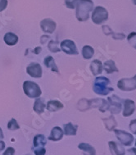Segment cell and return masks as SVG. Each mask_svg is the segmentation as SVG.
Listing matches in <instances>:
<instances>
[{
  "mask_svg": "<svg viewBox=\"0 0 136 155\" xmlns=\"http://www.w3.org/2000/svg\"><path fill=\"white\" fill-rule=\"evenodd\" d=\"M94 2L92 0H79L76 5V18L79 21H85L89 17V12L93 11Z\"/></svg>",
  "mask_w": 136,
  "mask_h": 155,
  "instance_id": "1",
  "label": "cell"
},
{
  "mask_svg": "<svg viewBox=\"0 0 136 155\" xmlns=\"http://www.w3.org/2000/svg\"><path fill=\"white\" fill-rule=\"evenodd\" d=\"M110 84V81L108 78L104 76H99L97 77L94 83L93 90L97 94L99 95H107L110 92H112L114 90L113 88L108 87V85Z\"/></svg>",
  "mask_w": 136,
  "mask_h": 155,
  "instance_id": "2",
  "label": "cell"
},
{
  "mask_svg": "<svg viewBox=\"0 0 136 155\" xmlns=\"http://www.w3.org/2000/svg\"><path fill=\"white\" fill-rule=\"evenodd\" d=\"M23 90L24 92L26 95L28 96L29 98H38L41 95V90L39 85H37L34 82L30 81H26L24 82L23 84Z\"/></svg>",
  "mask_w": 136,
  "mask_h": 155,
  "instance_id": "3",
  "label": "cell"
},
{
  "mask_svg": "<svg viewBox=\"0 0 136 155\" xmlns=\"http://www.w3.org/2000/svg\"><path fill=\"white\" fill-rule=\"evenodd\" d=\"M108 12L103 7L98 6L94 9L93 13H92V21L95 24H98V25L102 24L108 20Z\"/></svg>",
  "mask_w": 136,
  "mask_h": 155,
  "instance_id": "4",
  "label": "cell"
},
{
  "mask_svg": "<svg viewBox=\"0 0 136 155\" xmlns=\"http://www.w3.org/2000/svg\"><path fill=\"white\" fill-rule=\"evenodd\" d=\"M117 86L123 91H132L136 90V75L132 78H123L117 83Z\"/></svg>",
  "mask_w": 136,
  "mask_h": 155,
  "instance_id": "5",
  "label": "cell"
},
{
  "mask_svg": "<svg viewBox=\"0 0 136 155\" xmlns=\"http://www.w3.org/2000/svg\"><path fill=\"white\" fill-rule=\"evenodd\" d=\"M116 137L119 141L125 146H131L133 144L134 137L131 133H128L122 130H114Z\"/></svg>",
  "mask_w": 136,
  "mask_h": 155,
  "instance_id": "6",
  "label": "cell"
},
{
  "mask_svg": "<svg viewBox=\"0 0 136 155\" xmlns=\"http://www.w3.org/2000/svg\"><path fill=\"white\" fill-rule=\"evenodd\" d=\"M108 100V110L112 114H117L121 111V100L116 95L109 97Z\"/></svg>",
  "mask_w": 136,
  "mask_h": 155,
  "instance_id": "7",
  "label": "cell"
},
{
  "mask_svg": "<svg viewBox=\"0 0 136 155\" xmlns=\"http://www.w3.org/2000/svg\"><path fill=\"white\" fill-rule=\"evenodd\" d=\"M61 48L62 50L66 53V54H70V55H77L79 54L77 48L75 43L72 40H63V42L61 43Z\"/></svg>",
  "mask_w": 136,
  "mask_h": 155,
  "instance_id": "8",
  "label": "cell"
},
{
  "mask_svg": "<svg viewBox=\"0 0 136 155\" xmlns=\"http://www.w3.org/2000/svg\"><path fill=\"white\" fill-rule=\"evenodd\" d=\"M27 73L34 78H40L42 76V68L39 63L32 62L26 68Z\"/></svg>",
  "mask_w": 136,
  "mask_h": 155,
  "instance_id": "9",
  "label": "cell"
},
{
  "mask_svg": "<svg viewBox=\"0 0 136 155\" xmlns=\"http://www.w3.org/2000/svg\"><path fill=\"white\" fill-rule=\"evenodd\" d=\"M40 26L44 32L52 34V33H53V31L56 29V23L50 18H46L40 22Z\"/></svg>",
  "mask_w": 136,
  "mask_h": 155,
  "instance_id": "10",
  "label": "cell"
},
{
  "mask_svg": "<svg viewBox=\"0 0 136 155\" xmlns=\"http://www.w3.org/2000/svg\"><path fill=\"white\" fill-rule=\"evenodd\" d=\"M136 109L135 104L131 99H125L124 101V111L123 116L124 117H130L134 113Z\"/></svg>",
  "mask_w": 136,
  "mask_h": 155,
  "instance_id": "11",
  "label": "cell"
},
{
  "mask_svg": "<svg viewBox=\"0 0 136 155\" xmlns=\"http://www.w3.org/2000/svg\"><path fill=\"white\" fill-rule=\"evenodd\" d=\"M109 148H110V151L112 155H125V149L120 144H118L116 142L114 141H110L109 143Z\"/></svg>",
  "mask_w": 136,
  "mask_h": 155,
  "instance_id": "12",
  "label": "cell"
},
{
  "mask_svg": "<svg viewBox=\"0 0 136 155\" xmlns=\"http://www.w3.org/2000/svg\"><path fill=\"white\" fill-rule=\"evenodd\" d=\"M63 136V130L59 127H53L51 130V134L48 136V140L52 141H58L62 140Z\"/></svg>",
  "mask_w": 136,
  "mask_h": 155,
  "instance_id": "13",
  "label": "cell"
},
{
  "mask_svg": "<svg viewBox=\"0 0 136 155\" xmlns=\"http://www.w3.org/2000/svg\"><path fill=\"white\" fill-rule=\"evenodd\" d=\"M78 148L79 150L83 151L84 155H95L96 151L94 147L91 146L90 144H86V143H81L78 145Z\"/></svg>",
  "mask_w": 136,
  "mask_h": 155,
  "instance_id": "14",
  "label": "cell"
},
{
  "mask_svg": "<svg viewBox=\"0 0 136 155\" xmlns=\"http://www.w3.org/2000/svg\"><path fill=\"white\" fill-rule=\"evenodd\" d=\"M102 64L99 60H94L91 63V71L94 76H98L102 73Z\"/></svg>",
  "mask_w": 136,
  "mask_h": 155,
  "instance_id": "15",
  "label": "cell"
},
{
  "mask_svg": "<svg viewBox=\"0 0 136 155\" xmlns=\"http://www.w3.org/2000/svg\"><path fill=\"white\" fill-rule=\"evenodd\" d=\"M3 40H4V42L8 45L13 46V45H15L18 42V37L14 33L8 32V33L5 34V35L3 37Z\"/></svg>",
  "mask_w": 136,
  "mask_h": 155,
  "instance_id": "16",
  "label": "cell"
},
{
  "mask_svg": "<svg viewBox=\"0 0 136 155\" xmlns=\"http://www.w3.org/2000/svg\"><path fill=\"white\" fill-rule=\"evenodd\" d=\"M46 107L50 112H56L62 109L63 107V104L57 100H50L48 102Z\"/></svg>",
  "mask_w": 136,
  "mask_h": 155,
  "instance_id": "17",
  "label": "cell"
},
{
  "mask_svg": "<svg viewBox=\"0 0 136 155\" xmlns=\"http://www.w3.org/2000/svg\"><path fill=\"white\" fill-rule=\"evenodd\" d=\"M102 68H104V70L106 71V72L108 74L113 73V72H117L119 71V70L117 69V68L116 67V64L115 62L112 60H108L107 62H105Z\"/></svg>",
  "mask_w": 136,
  "mask_h": 155,
  "instance_id": "18",
  "label": "cell"
},
{
  "mask_svg": "<svg viewBox=\"0 0 136 155\" xmlns=\"http://www.w3.org/2000/svg\"><path fill=\"white\" fill-rule=\"evenodd\" d=\"M47 143L46 138L44 135H38L34 136V140H33V145L34 148H38V147H44V145Z\"/></svg>",
  "mask_w": 136,
  "mask_h": 155,
  "instance_id": "19",
  "label": "cell"
},
{
  "mask_svg": "<svg viewBox=\"0 0 136 155\" xmlns=\"http://www.w3.org/2000/svg\"><path fill=\"white\" fill-rule=\"evenodd\" d=\"M78 127L73 126L71 122H69L64 126V133L66 135H76Z\"/></svg>",
  "mask_w": 136,
  "mask_h": 155,
  "instance_id": "20",
  "label": "cell"
},
{
  "mask_svg": "<svg viewBox=\"0 0 136 155\" xmlns=\"http://www.w3.org/2000/svg\"><path fill=\"white\" fill-rule=\"evenodd\" d=\"M46 107V105L44 104V103L42 99H37L35 100L34 104V107H33V109L35 113H43L44 111V108Z\"/></svg>",
  "mask_w": 136,
  "mask_h": 155,
  "instance_id": "21",
  "label": "cell"
},
{
  "mask_svg": "<svg viewBox=\"0 0 136 155\" xmlns=\"http://www.w3.org/2000/svg\"><path fill=\"white\" fill-rule=\"evenodd\" d=\"M94 50L89 45H85L82 48V55L85 59H90L94 56Z\"/></svg>",
  "mask_w": 136,
  "mask_h": 155,
  "instance_id": "22",
  "label": "cell"
},
{
  "mask_svg": "<svg viewBox=\"0 0 136 155\" xmlns=\"http://www.w3.org/2000/svg\"><path fill=\"white\" fill-rule=\"evenodd\" d=\"M44 65L47 67V68H51V70L53 71H56V72H58V68L55 64V62H54L53 58L51 56L46 57L44 58Z\"/></svg>",
  "mask_w": 136,
  "mask_h": 155,
  "instance_id": "23",
  "label": "cell"
},
{
  "mask_svg": "<svg viewBox=\"0 0 136 155\" xmlns=\"http://www.w3.org/2000/svg\"><path fill=\"white\" fill-rule=\"evenodd\" d=\"M104 123L106 126V128L108 130H114V128L117 126L116 120L114 118L113 116H110L108 118L104 119Z\"/></svg>",
  "mask_w": 136,
  "mask_h": 155,
  "instance_id": "24",
  "label": "cell"
},
{
  "mask_svg": "<svg viewBox=\"0 0 136 155\" xmlns=\"http://www.w3.org/2000/svg\"><path fill=\"white\" fill-rule=\"evenodd\" d=\"M129 44L136 49V32H131L127 37Z\"/></svg>",
  "mask_w": 136,
  "mask_h": 155,
  "instance_id": "25",
  "label": "cell"
},
{
  "mask_svg": "<svg viewBox=\"0 0 136 155\" xmlns=\"http://www.w3.org/2000/svg\"><path fill=\"white\" fill-rule=\"evenodd\" d=\"M8 128L9 130H18L20 127H19V125L17 122V121L15 120L14 118H12L10 120L8 123Z\"/></svg>",
  "mask_w": 136,
  "mask_h": 155,
  "instance_id": "26",
  "label": "cell"
},
{
  "mask_svg": "<svg viewBox=\"0 0 136 155\" xmlns=\"http://www.w3.org/2000/svg\"><path fill=\"white\" fill-rule=\"evenodd\" d=\"M79 0H65V4L68 8L74 9L77 5Z\"/></svg>",
  "mask_w": 136,
  "mask_h": 155,
  "instance_id": "27",
  "label": "cell"
},
{
  "mask_svg": "<svg viewBox=\"0 0 136 155\" xmlns=\"http://www.w3.org/2000/svg\"><path fill=\"white\" fill-rule=\"evenodd\" d=\"M57 43L55 41H50V43L48 44V48L50 49L51 52L53 53H57V52H60V48H57Z\"/></svg>",
  "mask_w": 136,
  "mask_h": 155,
  "instance_id": "28",
  "label": "cell"
},
{
  "mask_svg": "<svg viewBox=\"0 0 136 155\" xmlns=\"http://www.w3.org/2000/svg\"><path fill=\"white\" fill-rule=\"evenodd\" d=\"M34 154L35 155H45L46 150L44 147H38V148H34Z\"/></svg>",
  "mask_w": 136,
  "mask_h": 155,
  "instance_id": "29",
  "label": "cell"
},
{
  "mask_svg": "<svg viewBox=\"0 0 136 155\" xmlns=\"http://www.w3.org/2000/svg\"><path fill=\"white\" fill-rule=\"evenodd\" d=\"M130 130L133 134L136 135V119H134L130 123Z\"/></svg>",
  "mask_w": 136,
  "mask_h": 155,
  "instance_id": "30",
  "label": "cell"
},
{
  "mask_svg": "<svg viewBox=\"0 0 136 155\" xmlns=\"http://www.w3.org/2000/svg\"><path fill=\"white\" fill-rule=\"evenodd\" d=\"M8 0H0V12L3 11L8 6Z\"/></svg>",
  "mask_w": 136,
  "mask_h": 155,
  "instance_id": "31",
  "label": "cell"
},
{
  "mask_svg": "<svg viewBox=\"0 0 136 155\" xmlns=\"http://www.w3.org/2000/svg\"><path fill=\"white\" fill-rule=\"evenodd\" d=\"M15 153V150L13 148H11V147H9L8 148L7 150H5V152L3 153V155H14Z\"/></svg>",
  "mask_w": 136,
  "mask_h": 155,
  "instance_id": "32",
  "label": "cell"
},
{
  "mask_svg": "<svg viewBox=\"0 0 136 155\" xmlns=\"http://www.w3.org/2000/svg\"><path fill=\"white\" fill-rule=\"evenodd\" d=\"M128 152L130 153L131 155H136V148H132L128 150Z\"/></svg>",
  "mask_w": 136,
  "mask_h": 155,
  "instance_id": "33",
  "label": "cell"
},
{
  "mask_svg": "<svg viewBox=\"0 0 136 155\" xmlns=\"http://www.w3.org/2000/svg\"><path fill=\"white\" fill-rule=\"evenodd\" d=\"M4 148H5V143L3 140H0V151L4 150Z\"/></svg>",
  "mask_w": 136,
  "mask_h": 155,
  "instance_id": "34",
  "label": "cell"
},
{
  "mask_svg": "<svg viewBox=\"0 0 136 155\" xmlns=\"http://www.w3.org/2000/svg\"><path fill=\"white\" fill-rule=\"evenodd\" d=\"M3 138H4V135H3V130H2V129L0 128V140H3Z\"/></svg>",
  "mask_w": 136,
  "mask_h": 155,
  "instance_id": "35",
  "label": "cell"
},
{
  "mask_svg": "<svg viewBox=\"0 0 136 155\" xmlns=\"http://www.w3.org/2000/svg\"><path fill=\"white\" fill-rule=\"evenodd\" d=\"M41 51V48H40V47H37V48H36V51H35V54H39V51Z\"/></svg>",
  "mask_w": 136,
  "mask_h": 155,
  "instance_id": "36",
  "label": "cell"
},
{
  "mask_svg": "<svg viewBox=\"0 0 136 155\" xmlns=\"http://www.w3.org/2000/svg\"><path fill=\"white\" fill-rule=\"evenodd\" d=\"M132 3H133L134 5H136V0H132Z\"/></svg>",
  "mask_w": 136,
  "mask_h": 155,
  "instance_id": "37",
  "label": "cell"
},
{
  "mask_svg": "<svg viewBox=\"0 0 136 155\" xmlns=\"http://www.w3.org/2000/svg\"><path fill=\"white\" fill-rule=\"evenodd\" d=\"M135 146H136V141H135Z\"/></svg>",
  "mask_w": 136,
  "mask_h": 155,
  "instance_id": "38",
  "label": "cell"
}]
</instances>
